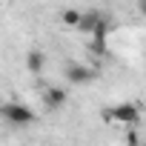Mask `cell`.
<instances>
[{
  "mask_svg": "<svg viewBox=\"0 0 146 146\" xmlns=\"http://www.w3.org/2000/svg\"><path fill=\"white\" fill-rule=\"evenodd\" d=\"M43 103H46V109H63V103H66V89H60V86H49L46 92H43Z\"/></svg>",
  "mask_w": 146,
  "mask_h": 146,
  "instance_id": "cell-4",
  "label": "cell"
},
{
  "mask_svg": "<svg viewBox=\"0 0 146 146\" xmlns=\"http://www.w3.org/2000/svg\"><path fill=\"white\" fill-rule=\"evenodd\" d=\"M126 146H137V140H135V137H129V143H126Z\"/></svg>",
  "mask_w": 146,
  "mask_h": 146,
  "instance_id": "cell-8",
  "label": "cell"
},
{
  "mask_svg": "<svg viewBox=\"0 0 146 146\" xmlns=\"http://www.w3.org/2000/svg\"><path fill=\"white\" fill-rule=\"evenodd\" d=\"M60 20H63V26H69V29H78V20H80V12H78V9H66V12L60 15Z\"/></svg>",
  "mask_w": 146,
  "mask_h": 146,
  "instance_id": "cell-7",
  "label": "cell"
},
{
  "mask_svg": "<svg viewBox=\"0 0 146 146\" xmlns=\"http://www.w3.org/2000/svg\"><path fill=\"white\" fill-rule=\"evenodd\" d=\"M43 63H46V57H43V52H37V49H32V52L26 54V69H29V72H35V75H37V72L43 69Z\"/></svg>",
  "mask_w": 146,
  "mask_h": 146,
  "instance_id": "cell-6",
  "label": "cell"
},
{
  "mask_svg": "<svg viewBox=\"0 0 146 146\" xmlns=\"http://www.w3.org/2000/svg\"><path fill=\"white\" fill-rule=\"evenodd\" d=\"M63 78H66V83H72V86H86V83H92L95 78H98V72L95 69H89L86 63H66V69H63Z\"/></svg>",
  "mask_w": 146,
  "mask_h": 146,
  "instance_id": "cell-3",
  "label": "cell"
},
{
  "mask_svg": "<svg viewBox=\"0 0 146 146\" xmlns=\"http://www.w3.org/2000/svg\"><path fill=\"white\" fill-rule=\"evenodd\" d=\"M100 20H103V15H100V12H80L78 32H86V35H92V29H95Z\"/></svg>",
  "mask_w": 146,
  "mask_h": 146,
  "instance_id": "cell-5",
  "label": "cell"
},
{
  "mask_svg": "<svg viewBox=\"0 0 146 146\" xmlns=\"http://www.w3.org/2000/svg\"><path fill=\"white\" fill-rule=\"evenodd\" d=\"M137 117H140L137 103H117V106H112V109L103 115V120L120 123V126H132V123H137Z\"/></svg>",
  "mask_w": 146,
  "mask_h": 146,
  "instance_id": "cell-2",
  "label": "cell"
},
{
  "mask_svg": "<svg viewBox=\"0 0 146 146\" xmlns=\"http://www.w3.org/2000/svg\"><path fill=\"white\" fill-rule=\"evenodd\" d=\"M0 115H3L12 126H29V123H35V109L26 106V103H15V100L0 106Z\"/></svg>",
  "mask_w": 146,
  "mask_h": 146,
  "instance_id": "cell-1",
  "label": "cell"
}]
</instances>
